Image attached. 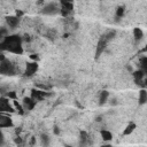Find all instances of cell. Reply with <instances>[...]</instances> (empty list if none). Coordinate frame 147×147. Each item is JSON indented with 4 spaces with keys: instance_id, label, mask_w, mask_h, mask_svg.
<instances>
[{
    "instance_id": "cell-20",
    "label": "cell",
    "mask_w": 147,
    "mask_h": 147,
    "mask_svg": "<svg viewBox=\"0 0 147 147\" xmlns=\"http://www.w3.org/2000/svg\"><path fill=\"white\" fill-rule=\"evenodd\" d=\"M3 138H5V137H3V132L0 130V144L3 142Z\"/></svg>"
},
{
    "instance_id": "cell-1",
    "label": "cell",
    "mask_w": 147,
    "mask_h": 147,
    "mask_svg": "<svg viewBox=\"0 0 147 147\" xmlns=\"http://www.w3.org/2000/svg\"><path fill=\"white\" fill-rule=\"evenodd\" d=\"M0 49L7 51L15 55L23 54V46H22V38L18 34H10L7 36L0 42Z\"/></svg>"
},
{
    "instance_id": "cell-3",
    "label": "cell",
    "mask_w": 147,
    "mask_h": 147,
    "mask_svg": "<svg viewBox=\"0 0 147 147\" xmlns=\"http://www.w3.org/2000/svg\"><path fill=\"white\" fill-rule=\"evenodd\" d=\"M17 74V67L9 61L8 59H5L0 62V75L2 76H14Z\"/></svg>"
},
{
    "instance_id": "cell-10",
    "label": "cell",
    "mask_w": 147,
    "mask_h": 147,
    "mask_svg": "<svg viewBox=\"0 0 147 147\" xmlns=\"http://www.w3.org/2000/svg\"><path fill=\"white\" fill-rule=\"evenodd\" d=\"M21 105H22V107H23L24 110H32L36 107L37 102L31 96H25V98H23V101H22Z\"/></svg>"
},
{
    "instance_id": "cell-8",
    "label": "cell",
    "mask_w": 147,
    "mask_h": 147,
    "mask_svg": "<svg viewBox=\"0 0 147 147\" xmlns=\"http://www.w3.org/2000/svg\"><path fill=\"white\" fill-rule=\"evenodd\" d=\"M14 123L10 116L6 115V114H0V130L2 129H9L13 127Z\"/></svg>"
},
{
    "instance_id": "cell-5",
    "label": "cell",
    "mask_w": 147,
    "mask_h": 147,
    "mask_svg": "<svg viewBox=\"0 0 147 147\" xmlns=\"http://www.w3.org/2000/svg\"><path fill=\"white\" fill-rule=\"evenodd\" d=\"M37 70H38V63L34 62V61H30V62H28L25 64L24 70H23V74L26 77H32L37 72Z\"/></svg>"
},
{
    "instance_id": "cell-11",
    "label": "cell",
    "mask_w": 147,
    "mask_h": 147,
    "mask_svg": "<svg viewBox=\"0 0 147 147\" xmlns=\"http://www.w3.org/2000/svg\"><path fill=\"white\" fill-rule=\"evenodd\" d=\"M6 23L10 29H15L20 23V18L16 17L15 15H9L6 17Z\"/></svg>"
},
{
    "instance_id": "cell-12",
    "label": "cell",
    "mask_w": 147,
    "mask_h": 147,
    "mask_svg": "<svg viewBox=\"0 0 147 147\" xmlns=\"http://www.w3.org/2000/svg\"><path fill=\"white\" fill-rule=\"evenodd\" d=\"M133 78H134V80L137 82V83H144L145 82V76H146V72H144L142 70H140V69H138V70H136V71H133Z\"/></svg>"
},
{
    "instance_id": "cell-6",
    "label": "cell",
    "mask_w": 147,
    "mask_h": 147,
    "mask_svg": "<svg viewBox=\"0 0 147 147\" xmlns=\"http://www.w3.org/2000/svg\"><path fill=\"white\" fill-rule=\"evenodd\" d=\"M59 5H60V13L63 16H68L74 10V3L70 1H61Z\"/></svg>"
},
{
    "instance_id": "cell-13",
    "label": "cell",
    "mask_w": 147,
    "mask_h": 147,
    "mask_svg": "<svg viewBox=\"0 0 147 147\" xmlns=\"http://www.w3.org/2000/svg\"><path fill=\"white\" fill-rule=\"evenodd\" d=\"M100 136H101V138H102L103 141H110L113 139V133L109 130H106V129H103V130L100 131Z\"/></svg>"
},
{
    "instance_id": "cell-23",
    "label": "cell",
    "mask_w": 147,
    "mask_h": 147,
    "mask_svg": "<svg viewBox=\"0 0 147 147\" xmlns=\"http://www.w3.org/2000/svg\"><path fill=\"white\" fill-rule=\"evenodd\" d=\"M65 147H74V146H69V145H68V146H65Z\"/></svg>"
},
{
    "instance_id": "cell-15",
    "label": "cell",
    "mask_w": 147,
    "mask_h": 147,
    "mask_svg": "<svg viewBox=\"0 0 147 147\" xmlns=\"http://www.w3.org/2000/svg\"><path fill=\"white\" fill-rule=\"evenodd\" d=\"M138 96H139V98H138L139 103H140V105H145L146 101H147V92H146V90H145V88H141Z\"/></svg>"
},
{
    "instance_id": "cell-4",
    "label": "cell",
    "mask_w": 147,
    "mask_h": 147,
    "mask_svg": "<svg viewBox=\"0 0 147 147\" xmlns=\"http://www.w3.org/2000/svg\"><path fill=\"white\" fill-rule=\"evenodd\" d=\"M42 13L46 15H55L60 13V5L55 2H48L42 7Z\"/></svg>"
},
{
    "instance_id": "cell-14",
    "label": "cell",
    "mask_w": 147,
    "mask_h": 147,
    "mask_svg": "<svg viewBox=\"0 0 147 147\" xmlns=\"http://www.w3.org/2000/svg\"><path fill=\"white\" fill-rule=\"evenodd\" d=\"M136 127H137V125H136V123H133V122H130L126 126H125V129H124V131H123V134L124 136H130L134 130H136Z\"/></svg>"
},
{
    "instance_id": "cell-16",
    "label": "cell",
    "mask_w": 147,
    "mask_h": 147,
    "mask_svg": "<svg viewBox=\"0 0 147 147\" xmlns=\"http://www.w3.org/2000/svg\"><path fill=\"white\" fill-rule=\"evenodd\" d=\"M109 99V92L108 91H101L100 93V98H99V102L100 105H105Z\"/></svg>"
},
{
    "instance_id": "cell-22",
    "label": "cell",
    "mask_w": 147,
    "mask_h": 147,
    "mask_svg": "<svg viewBox=\"0 0 147 147\" xmlns=\"http://www.w3.org/2000/svg\"><path fill=\"white\" fill-rule=\"evenodd\" d=\"M101 147H111V145H102Z\"/></svg>"
},
{
    "instance_id": "cell-18",
    "label": "cell",
    "mask_w": 147,
    "mask_h": 147,
    "mask_svg": "<svg viewBox=\"0 0 147 147\" xmlns=\"http://www.w3.org/2000/svg\"><path fill=\"white\" fill-rule=\"evenodd\" d=\"M49 141H51L49 136H47V134H41V137H40V144H41V146H44V147H48Z\"/></svg>"
},
{
    "instance_id": "cell-2",
    "label": "cell",
    "mask_w": 147,
    "mask_h": 147,
    "mask_svg": "<svg viewBox=\"0 0 147 147\" xmlns=\"http://www.w3.org/2000/svg\"><path fill=\"white\" fill-rule=\"evenodd\" d=\"M115 34H116V31H115V30H109V31H107L106 33H103V34L101 36V38L99 39L98 45H96V53H95L96 56H100V55H101V53L106 49L108 42L114 38Z\"/></svg>"
},
{
    "instance_id": "cell-19",
    "label": "cell",
    "mask_w": 147,
    "mask_h": 147,
    "mask_svg": "<svg viewBox=\"0 0 147 147\" xmlns=\"http://www.w3.org/2000/svg\"><path fill=\"white\" fill-rule=\"evenodd\" d=\"M124 11H125V8H124L123 6L117 7V9H116V16H117V17H122V16L124 15Z\"/></svg>"
},
{
    "instance_id": "cell-7",
    "label": "cell",
    "mask_w": 147,
    "mask_h": 147,
    "mask_svg": "<svg viewBox=\"0 0 147 147\" xmlns=\"http://www.w3.org/2000/svg\"><path fill=\"white\" fill-rule=\"evenodd\" d=\"M13 111H14V108L9 103V99L6 98V96L0 98V114H3V113H13Z\"/></svg>"
},
{
    "instance_id": "cell-9",
    "label": "cell",
    "mask_w": 147,
    "mask_h": 147,
    "mask_svg": "<svg viewBox=\"0 0 147 147\" xmlns=\"http://www.w3.org/2000/svg\"><path fill=\"white\" fill-rule=\"evenodd\" d=\"M36 102H38V101H42L46 96H47V92L46 91H44V90H36V88H33L32 91H31V95H30Z\"/></svg>"
},
{
    "instance_id": "cell-17",
    "label": "cell",
    "mask_w": 147,
    "mask_h": 147,
    "mask_svg": "<svg viewBox=\"0 0 147 147\" xmlns=\"http://www.w3.org/2000/svg\"><path fill=\"white\" fill-rule=\"evenodd\" d=\"M133 37H134L136 40H140V39H142V37H144V32H142V30H141L140 28H134V29H133Z\"/></svg>"
},
{
    "instance_id": "cell-21",
    "label": "cell",
    "mask_w": 147,
    "mask_h": 147,
    "mask_svg": "<svg viewBox=\"0 0 147 147\" xmlns=\"http://www.w3.org/2000/svg\"><path fill=\"white\" fill-rule=\"evenodd\" d=\"M54 133H59V127H54Z\"/></svg>"
}]
</instances>
